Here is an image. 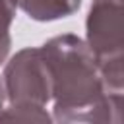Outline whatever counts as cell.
Instances as JSON below:
<instances>
[{
  "label": "cell",
  "instance_id": "3957f363",
  "mask_svg": "<svg viewBox=\"0 0 124 124\" xmlns=\"http://www.w3.org/2000/svg\"><path fill=\"white\" fill-rule=\"evenodd\" d=\"M6 93L17 108H41L50 99L52 83L41 48H25L6 68Z\"/></svg>",
  "mask_w": 124,
  "mask_h": 124
},
{
  "label": "cell",
  "instance_id": "6da1fadb",
  "mask_svg": "<svg viewBox=\"0 0 124 124\" xmlns=\"http://www.w3.org/2000/svg\"><path fill=\"white\" fill-rule=\"evenodd\" d=\"M43 56L50 74L52 93L56 95V114L66 110L72 120L79 112H89L87 120H95L93 110L120 108V91H112L101 72V66L91 48L74 35H64L48 41Z\"/></svg>",
  "mask_w": 124,
  "mask_h": 124
},
{
  "label": "cell",
  "instance_id": "277c9868",
  "mask_svg": "<svg viewBox=\"0 0 124 124\" xmlns=\"http://www.w3.org/2000/svg\"><path fill=\"white\" fill-rule=\"evenodd\" d=\"M14 6L17 4L25 14H29L33 19H58L74 14L79 8L81 0H12Z\"/></svg>",
  "mask_w": 124,
  "mask_h": 124
},
{
  "label": "cell",
  "instance_id": "7a4b0ae2",
  "mask_svg": "<svg viewBox=\"0 0 124 124\" xmlns=\"http://www.w3.org/2000/svg\"><path fill=\"white\" fill-rule=\"evenodd\" d=\"M122 0H93L87 17V46L95 54L103 78L122 93Z\"/></svg>",
  "mask_w": 124,
  "mask_h": 124
},
{
  "label": "cell",
  "instance_id": "8992f818",
  "mask_svg": "<svg viewBox=\"0 0 124 124\" xmlns=\"http://www.w3.org/2000/svg\"><path fill=\"white\" fill-rule=\"evenodd\" d=\"M2 93L4 91H2V83H0V107H2Z\"/></svg>",
  "mask_w": 124,
  "mask_h": 124
},
{
  "label": "cell",
  "instance_id": "5b68a950",
  "mask_svg": "<svg viewBox=\"0 0 124 124\" xmlns=\"http://www.w3.org/2000/svg\"><path fill=\"white\" fill-rule=\"evenodd\" d=\"M14 17V2L0 0V62L6 58L10 48V23Z\"/></svg>",
  "mask_w": 124,
  "mask_h": 124
}]
</instances>
